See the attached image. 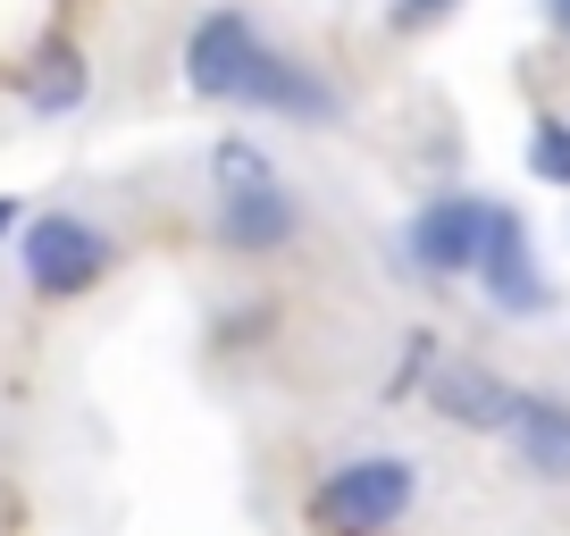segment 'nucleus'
I'll use <instances>...</instances> for the list:
<instances>
[{
  "instance_id": "obj_1",
  "label": "nucleus",
  "mask_w": 570,
  "mask_h": 536,
  "mask_svg": "<svg viewBox=\"0 0 570 536\" xmlns=\"http://www.w3.org/2000/svg\"><path fill=\"white\" fill-rule=\"evenodd\" d=\"M185 92L218 101V109H252V118H285V126H336L344 118V92L327 85V68L277 51L261 34V18L235 9V0L194 18V34H185Z\"/></svg>"
},
{
  "instance_id": "obj_2",
  "label": "nucleus",
  "mask_w": 570,
  "mask_h": 536,
  "mask_svg": "<svg viewBox=\"0 0 570 536\" xmlns=\"http://www.w3.org/2000/svg\"><path fill=\"white\" fill-rule=\"evenodd\" d=\"M210 244L235 260H277L303 244V193L277 177V160L252 135L210 143Z\"/></svg>"
},
{
  "instance_id": "obj_3",
  "label": "nucleus",
  "mask_w": 570,
  "mask_h": 536,
  "mask_svg": "<svg viewBox=\"0 0 570 536\" xmlns=\"http://www.w3.org/2000/svg\"><path fill=\"white\" fill-rule=\"evenodd\" d=\"M411 512H420V461L394 453V445L327 461L320 478H311V495H303L311 536H394Z\"/></svg>"
},
{
  "instance_id": "obj_4",
  "label": "nucleus",
  "mask_w": 570,
  "mask_h": 536,
  "mask_svg": "<svg viewBox=\"0 0 570 536\" xmlns=\"http://www.w3.org/2000/svg\"><path fill=\"white\" fill-rule=\"evenodd\" d=\"M109 268H118V244H109L101 218H85V210H26L18 277H26L35 302H85Z\"/></svg>"
},
{
  "instance_id": "obj_5",
  "label": "nucleus",
  "mask_w": 570,
  "mask_h": 536,
  "mask_svg": "<svg viewBox=\"0 0 570 536\" xmlns=\"http://www.w3.org/2000/svg\"><path fill=\"white\" fill-rule=\"evenodd\" d=\"M487 218H495V193H470V185H445V193H428L420 210L403 218V260L411 277H470L479 268V244H487Z\"/></svg>"
},
{
  "instance_id": "obj_6",
  "label": "nucleus",
  "mask_w": 570,
  "mask_h": 536,
  "mask_svg": "<svg viewBox=\"0 0 570 536\" xmlns=\"http://www.w3.org/2000/svg\"><path fill=\"white\" fill-rule=\"evenodd\" d=\"M479 294H487V310H503V319H546L562 294H553V268L537 260V235H529V218L512 210V201H495V218H487V244H479Z\"/></svg>"
},
{
  "instance_id": "obj_7",
  "label": "nucleus",
  "mask_w": 570,
  "mask_h": 536,
  "mask_svg": "<svg viewBox=\"0 0 570 536\" xmlns=\"http://www.w3.org/2000/svg\"><path fill=\"white\" fill-rule=\"evenodd\" d=\"M428 411L453 419V428L503 436L512 411H520V386L503 369H487V360H436V377H428Z\"/></svg>"
},
{
  "instance_id": "obj_8",
  "label": "nucleus",
  "mask_w": 570,
  "mask_h": 536,
  "mask_svg": "<svg viewBox=\"0 0 570 536\" xmlns=\"http://www.w3.org/2000/svg\"><path fill=\"white\" fill-rule=\"evenodd\" d=\"M18 101L35 109V118H76V109L92 101V59L76 34H42L35 59L18 68Z\"/></svg>"
},
{
  "instance_id": "obj_9",
  "label": "nucleus",
  "mask_w": 570,
  "mask_h": 536,
  "mask_svg": "<svg viewBox=\"0 0 570 536\" xmlns=\"http://www.w3.org/2000/svg\"><path fill=\"white\" fill-rule=\"evenodd\" d=\"M503 445L520 453L529 478H562L570 486V394L520 386V411H512V428H503Z\"/></svg>"
},
{
  "instance_id": "obj_10",
  "label": "nucleus",
  "mask_w": 570,
  "mask_h": 536,
  "mask_svg": "<svg viewBox=\"0 0 570 536\" xmlns=\"http://www.w3.org/2000/svg\"><path fill=\"white\" fill-rule=\"evenodd\" d=\"M529 177L537 185H570V118L562 109L529 118Z\"/></svg>"
},
{
  "instance_id": "obj_11",
  "label": "nucleus",
  "mask_w": 570,
  "mask_h": 536,
  "mask_svg": "<svg viewBox=\"0 0 570 536\" xmlns=\"http://www.w3.org/2000/svg\"><path fill=\"white\" fill-rule=\"evenodd\" d=\"M462 0H394V34H428V26H445Z\"/></svg>"
},
{
  "instance_id": "obj_12",
  "label": "nucleus",
  "mask_w": 570,
  "mask_h": 536,
  "mask_svg": "<svg viewBox=\"0 0 570 536\" xmlns=\"http://www.w3.org/2000/svg\"><path fill=\"white\" fill-rule=\"evenodd\" d=\"M18 227H26V201H18V193H0V244H18Z\"/></svg>"
},
{
  "instance_id": "obj_13",
  "label": "nucleus",
  "mask_w": 570,
  "mask_h": 536,
  "mask_svg": "<svg viewBox=\"0 0 570 536\" xmlns=\"http://www.w3.org/2000/svg\"><path fill=\"white\" fill-rule=\"evenodd\" d=\"M546 9V26H553V42H570V0H537Z\"/></svg>"
}]
</instances>
